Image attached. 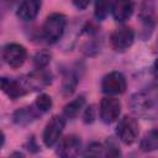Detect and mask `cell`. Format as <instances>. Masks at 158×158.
<instances>
[{"instance_id":"cell-1","label":"cell","mask_w":158,"mask_h":158,"mask_svg":"<svg viewBox=\"0 0 158 158\" xmlns=\"http://www.w3.org/2000/svg\"><path fill=\"white\" fill-rule=\"evenodd\" d=\"M130 107L133 114L146 118H152L158 112V88L136 93L130 100Z\"/></svg>"},{"instance_id":"cell-2","label":"cell","mask_w":158,"mask_h":158,"mask_svg":"<svg viewBox=\"0 0 158 158\" xmlns=\"http://www.w3.org/2000/svg\"><path fill=\"white\" fill-rule=\"evenodd\" d=\"M65 25H67V20L64 15L58 12L51 14L46 19L42 27V36L46 40V42L56 43L58 40H60V37L63 36Z\"/></svg>"},{"instance_id":"cell-3","label":"cell","mask_w":158,"mask_h":158,"mask_svg":"<svg viewBox=\"0 0 158 158\" xmlns=\"http://www.w3.org/2000/svg\"><path fill=\"white\" fill-rule=\"evenodd\" d=\"M138 132L139 130H138V123L136 118L130 117V116H123L118 121L117 127H116L117 137L125 144H132L136 141Z\"/></svg>"},{"instance_id":"cell-4","label":"cell","mask_w":158,"mask_h":158,"mask_svg":"<svg viewBox=\"0 0 158 158\" xmlns=\"http://www.w3.org/2000/svg\"><path fill=\"white\" fill-rule=\"evenodd\" d=\"M27 58V52L19 43H7L2 48V59L11 68H20Z\"/></svg>"},{"instance_id":"cell-5","label":"cell","mask_w":158,"mask_h":158,"mask_svg":"<svg viewBox=\"0 0 158 158\" xmlns=\"http://www.w3.org/2000/svg\"><path fill=\"white\" fill-rule=\"evenodd\" d=\"M101 90L107 95L122 94L126 90V78L120 72H111L102 78Z\"/></svg>"},{"instance_id":"cell-6","label":"cell","mask_w":158,"mask_h":158,"mask_svg":"<svg viewBox=\"0 0 158 158\" xmlns=\"http://www.w3.org/2000/svg\"><path fill=\"white\" fill-rule=\"evenodd\" d=\"M64 125H65L64 118L58 115L53 116L47 122L44 131H43V142L47 147H52L59 141V137L63 132Z\"/></svg>"},{"instance_id":"cell-7","label":"cell","mask_w":158,"mask_h":158,"mask_svg":"<svg viewBox=\"0 0 158 158\" xmlns=\"http://www.w3.org/2000/svg\"><path fill=\"white\" fill-rule=\"evenodd\" d=\"M121 112V102L118 99L112 96H106L100 104V118L105 123L115 122Z\"/></svg>"},{"instance_id":"cell-8","label":"cell","mask_w":158,"mask_h":158,"mask_svg":"<svg viewBox=\"0 0 158 158\" xmlns=\"http://www.w3.org/2000/svg\"><path fill=\"white\" fill-rule=\"evenodd\" d=\"M133 40H135V33H133L132 28H130L127 26L115 30L110 37L112 48L118 52H123L128 47H131L133 43Z\"/></svg>"},{"instance_id":"cell-9","label":"cell","mask_w":158,"mask_h":158,"mask_svg":"<svg viewBox=\"0 0 158 158\" xmlns=\"http://www.w3.org/2000/svg\"><path fill=\"white\" fill-rule=\"evenodd\" d=\"M80 147H81V142H80L79 137L74 136V135H69L59 141L57 154L60 157H64V158L75 157L79 154Z\"/></svg>"},{"instance_id":"cell-10","label":"cell","mask_w":158,"mask_h":158,"mask_svg":"<svg viewBox=\"0 0 158 158\" xmlns=\"http://www.w3.org/2000/svg\"><path fill=\"white\" fill-rule=\"evenodd\" d=\"M1 89L12 100L25 95L28 91L23 80H12L7 78H1Z\"/></svg>"},{"instance_id":"cell-11","label":"cell","mask_w":158,"mask_h":158,"mask_svg":"<svg viewBox=\"0 0 158 158\" xmlns=\"http://www.w3.org/2000/svg\"><path fill=\"white\" fill-rule=\"evenodd\" d=\"M42 0H23L17 10V16L22 21H32L40 12Z\"/></svg>"},{"instance_id":"cell-12","label":"cell","mask_w":158,"mask_h":158,"mask_svg":"<svg viewBox=\"0 0 158 158\" xmlns=\"http://www.w3.org/2000/svg\"><path fill=\"white\" fill-rule=\"evenodd\" d=\"M111 11L116 21L123 22L131 17L133 12V2L132 0H114Z\"/></svg>"},{"instance_id":"cell-13","label":"cell","mask_w":158,"mask_h":158,"mask_svg":"<svg viewBox=\"0 0 158 158\" xmlns=\"http://www.w3.org/2000/svg\"><path fill=\"white\" fill-rule=\"evenodd\" d=\"M139 17H141L142 22L144 23L146 28L147 27L152 28L154 26L156 20H157V15H156L154 6H153L152 0H146V2L142 5L141 12H139Z\"/></svg>"},{"instance_id":"cell-14","label":"cell","mask_w":158,"mask_h":158,"mask_svg":"<svg viewBox=\"0 0 158 158\" xmlns=\"http://www.w3.org/2000/svg\"><path fill=\"white\" fill-rule=\"evenodd\" d=\"M139 148L144 152L158 151V128L148 131L139 142Z\"/></svg>"},{"instance_id":"cell-15","label":"cell","mask_w":158,"mask_h":158,"mask_svg":"<svg viewBox=\"0 0 158 158\" xmlns=\"http://www.w3.org/2000/svg\"><path fill=\"white\" fill-rule=\"evenodd\" d=\"M37 118V114L32 107H22L14 114V121L17 125L25 126Z\"/></svg>"},{"instance_id":"cell-16","label":"cell","mask_w":158,"mask_h":158,"mask_svg":"<svg viewBox=\"0 0 158 158\" xmlns=\"http://www.w3.org/2000/svg\"><path fill=\"white\" fill-rule=\"evenodd\" d=\"M84 102H85L84 96H79V98H77L75 100H73V101H70L69 104H67V105L64 106V110H63L64 116H67V117H69V118L75 117V116L81 111V109H83V106H84Z\"/></svg>"},{"instance_id":"cell-17","label":"cell","mask_w":158,"mask_h":158,"mask_svg":"<svg viewBox=\"0 0 158 158\" xmlns=\"http://www.w3.org/2000/svg\"><path fill=\"white\" fill-rule=\"evenodd\" d=\"M111 0H96L95 1V7H94V15L96 17V20L102 21L109 11L111 10Z\"/></svg>"},{"instance_id":"cell-18","label":"cell","mask_w":158,"mask_h":158,"mask_svg":"<svg viewBox=\"0 0 158 158\" xmlns=\"http://www.w3.org/2000/svg\"><path fill=\"white\" fill-rule=\"evenodd\" d=\"M51 62V53L47 51H40L33 57V64L37 69L46 68Z\"/></svg>"},{"instance_id":"cell-19","label":"cell","mask_w":158,"mask_h":158,"mask_svg":"<svg viewBox=\"0 0 158 158\" xmlns=\"http://www.w3.org/2000/svg\"><path fill=\"white\" fill-rule=\"evenodd\" d=\"M77 83H78L77 77L73 73H67V75L63 79V89H62L64 95H70L74 91Z\"/></svg>"},{"instance_id":"cell-20","label":"cell","mask_w":158,"mask_h":158,"mask_svg":"<svg viewBox=\"0 0 158 158\" xmlns=\"http://www.w3.org/2000/svg\"><path fill=\"white\" fill-rule=\"evenodd\" d=\"M36 107L40 111H48L52 107V99L47 94H41L36 99Z\"/></svg>"},{"instance_id":"cell-21","label":"cell","mask_w":158,"mask_h":158,"mask_svg":"<svg viewBox=\"0 0 158 158\" xmlns=\"http://www.w3.org/2000/svg\"><path fill=\"white\" fill-rule=\"evenodd\" d=\"M104 151H105V147H104L101 143H98V142H91V143L88 146V148H86V151H85L84 156L99 157V156L105 154V153H104Z\"/></svg>"},{"instance_id":"cell-22","label":"cell","mask_w":158,"mask_h":158,"mask_svg":"<svg viewBox=\"0 0 158 158\" xmlns=\"http://www.w3.org/2000/svg\"><path fill=\"white\" fill-rule=\"evenodd\" d=\"M121 152H120V148L116 143V141L110 137L107 141H106V146H105V156H109V157H116V156H120Z\"/></svg>"},{"instance_id":"cell-23","label":"cell","mask_w":158,"mask_h":158,"mask_svg":"<svg viewBox=\"0 0 158 158\" xmlns=\"http://www.w3.org/2000/svg\"><path fill=\"white\" fill-rule=\"evenodd\" d=\"M84 122L85 123H91L94 120H95V107L94 105H90L85 109L84 111Z\"/></svg>"},{"instance_id":"cell-24","label":"cell","mask_w":158,"mask_h":158,"mask_svg":"<svg viewBox=\"0 0 158 158\" xmlns=\"http://www.w3.org/2000/svg\"><path fill=\"white\" fill-rule=\"evenodd\" d=\"M72 1H73V4L75 5V7L80 9V10L85 9V7L89 5V2H90V0H72Z\"/></svg>"},{"instance_id":"cell-25","label":"cell","mask_w":158,"mask_h":158,"mask_svg":"<svg viewBox=\"0 0 158 158\" xmlns=\"http://www.w3.org/2000/svg\"><path fill=\"white\" fill-rule=\"evenodd\" d=\"M153 73H154V77L158 79V58L156 59V62L153 64Z\"/></svg>"},{"instance_id":"cell-26","label":"cell","mask_w":158,"mask_h":158,"mask_svg":"<svg viewBox=\"0 0 158 158\" xmlns=\"http://www.w3.org/2000/svg\"><path fill=\"white\" fill-rule=\"evenodd\" d=\"M11 1H16V0H11Z\"/></svg>"}]
</instances>
